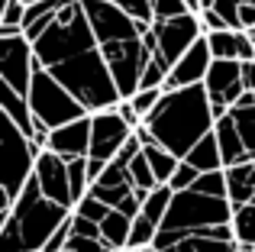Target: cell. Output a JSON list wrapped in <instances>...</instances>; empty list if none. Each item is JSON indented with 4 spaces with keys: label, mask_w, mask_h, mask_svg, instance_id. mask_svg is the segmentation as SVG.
I'll use <instances>...</instances> for the list:
<instances>
[{
    "label": "cell",
    "mask_w": 255,
    "mask_h": 252,
    "mask_svg": "<svg viewBox=\"0 0 255 252\" xmlns=\"http://www.w3.org/2000/svg\"><path fill=\"white\" fill-rule=\"evenodd\" d=\"M32 49H36V62L84 104L87 114L113 110L123 101L117 78L100 52L84 0H68L49 19L42 36L32 39Z\"/></svg>",
    "instance_id": "6da1fadb"
},
{
    "label": "cell",
    "mask_w": 255,
    "mask_h": 252,
    "mask_svg": "<svg viewBox=\"0 0 255 252\" xmlns=\"http://www.w3.org/2000/svg\"><path fill=\"white\" fill-rule=\"evenodd\" d=\"M158 252H243L233 233V204L226 194L200 188L174 191L168 217L155 236Z\"/></svg>",
    "instance_id": "7a4b0ae2"
},
{
    "label": "cell",
    "mask_w": 255,
    "mask_h": 252,
    "mask_svg": "<svg viewBox=\"0 0 255 252\" xmlns=\"http://www.w3.org/2000/svg\"><path fill=\"white\" fill-rule=\"evenodd\" d=\"M84 10L91 16L100 52H104L113 78H117V88L126 101V97H132L142 88L145 65L158 52L155 29H152V23L129 16L126 10H120L110 0H84Z\"/></svg>",
    "instance_id": "3957f363"
},
{
    "label": "cell",
    "mask_w": 255,
    "mask_h": 252,
    "mask_svg": "<svg viewBox=\"0 0 255 252\" xmlns=\"http://www.w3.org/2000/svg\"><path fill=\"white\" fill-rule=\"evenodd\" d=\"M142 126L149 129V136L158 145H165L178 158H187V152L207 132H213L217 114H213V104L207 97V88L204 84H194V88L165 91V97L142 120Z\"/></svg>",
    "instance_id": "277c9868"
},
{
    "label": "cell",
    "mask_w": 255,
    "mask_h": 252,
    "mask_svg": "<svg viewBox=\"0 0 255 252\" xmlns=\"http://www.w3.org/2000/svg\"><path fill=\"white\" fill-rule=\"evenodd\" d=\"M71 214L75 210L45 197L39 181L29 178L16 204L0 217V252H42L52 233L71 220Z\"/></svg>",
    "instance_id": "5b68a950"
},
{
    "label": "cell",
    "mask_w": 255,
    "mask_h": 252,
    "mask_svg": "<svg viewBox=\"0 0 255 252\" xmlns=\"http://www.w3.org/2000/svg\"><path fill=\"white\" fill-rule=\"evenodd\" d=\"M39 155H42V145H36L0 110V217L16 204L29 178L36 175Z\"/></svg>",
    "instance_id": "8992f818"
},
{
    "label": "cell",
    "mask_w": 255,
    "mask_h": 252,
    "mask_svg": "<svg viewBox=\"0 0 255 252\" xmlns=\"http://www.w3.org/2000/svg\"><path fill=\"white\" fill-rule=\"evenodd\" d=\"M29 107L36 114V120L49 129H58V126L71 123V120H81L87 117L84 104L65 88L58 78H52L42 65L36 62V75H32V88H29Z\"/></svg>",
    "instance_id": "52a82bcc"
},
{
    "label": "cell",
    "mask_w": 255,
    "mask_h": 252,
    "mask_svg": "<svg viewBox=\"0 0 255 252\" xmlns=\"http://www.w3.org/2000/svg\"><path fill=\"white\" fill-rule=\"evenodd\" d=\"M91 155H87V165H91V181H97L104 175V168L120 155L126 142L132 139V126L113 110H100V114H91Z\"/></svg>",
    "instance_id": "ba28073f"
},
{
    "label": "cell",
    "mask_w": 255,
    "mask_h": 252,
    "mask_svg": "<svg viewBox=\"0 0 255 252\" xmlns=\"http://www.w3.org/2000/svg\"><path fill=\"white\" fill-rule=\"evenodd\" d=\"M36 75V49L26 36H0V81L10 91L29 97Z\"/></svg>",
    "instance_id": "9c48e42d"
},
{
    "label": "cell",
    "mask_w": 255,
    "mask_h": 252,
    "mask_svg": "<svg viewBox=\"0 0 255 252\" xmlns=\"http://www.w3.org/2000/svg\"><path fill=\"white\" fill-rule=\"evenodd\" d=\"M204 88H207V97H210V104H213L217 120L226 117L246 94H249V91H246V81H243V62H233V58H213Z\"/></svg>",
    "instance_id": "30bf717a"
},
{
    "label": "cell",
    "mask_w": 255,
    "mask_h": 252,
    "mask_svg": "<svg viewBox=\"0 0 255 252\" xmlns=\"http://www.w3.org/2000/svg\"><path fill=\"white\" fill-rule=\"evenodd\" d=\"M158 39V55L165 58L168 65H174L204 32V23H200V13H184L178 19H162V23H152Z\"/></svg>",
    "instance_id": "8fae6325"
},
{
    "label": "cell",
    "mask_w": 255,
    "mask_h": 252,
    "mask_svg": "<svg viewBox=\"0 0 255 252\" xmlns=\"http://www.w3.org/2000/svg\"><path fill=\"white\" fill-rule=\"evenodd\" d=\"M210 65H213V52L207 36H200L178 62L171 65L168 71V81H165V91H178V88H194V84H204L207 75H210Z\"/></svg>",
    "instance_id": "7c38bea8"
},
{
    "label": "cell",
    "mask_w": 255,
    "mask_h": 252,
    "mask_svg": "<svg viewBox=\"0 0 255 252\" xmlns=\"http://www.w3.org/2000/svg\"><path fill=\"white\" fill-rule=\"evenodd\" d=\"M39 181V188H42L45 197H52L55 204H62V207L75 210V197H71V181H68V162H65L62 155H55L52 149H42V155H39L36 162V175H32Z\"/></svg>",
    "instance_id": "4fadbf2b"
},
{
    "label": "cell",
    "mask_w": 255,
    "mask_h": 252,
    "mask_svg": "<svg viewBox=\"0 0 255 252\" xmlns=\"http://www.w3.org/2000/svg\"><path fill=\"white\" fill-rule=\"evenodd\" d=\"M91 126H94L91 114L81 117V120H71V123L58 126V129H52L45 149H52L55 155H62L65 162L81 158V155H91Z\"/></svg>",
    "instance_id": "5bb4252c"
},
{
    "label": "cell",
    "mask_w": 255,
    "mask_h": 252,
    "mask_svg": "<svg viewBox=\"0 0 255 252\" xmlns=\"http://www.w3.org/2000/svg\"><path fill=\"white\" fill-rule=\"evenodd\" d=\"M213 132H217V139H220V152H223L226 168L243 165V162H249V158H252L249 149H246V142H243V136H239V126H236V120H233L230 114L220 117L217 126H213Z\"/></svg>",
    "instance_id": "9a60e30c"
},
{
    "label": "cell",
    "mask_w": 255,
    "mask_h": 252,
    "mask_svg": "<svg viewBox=\"0 0 255 252\" xmlns=\"http://www.w3.org/2000/svg\"><path fill=\"white\" fill-rule=\"evenodd\" d=\"M226 191H230L233 207H243V204L255 201V158L226 168Z\"/></svg>",
    "instance_id": "2e32d148"
},
{
    "label": "cell",
    "mask_w": 255,
    "mask_h": 252,
    "mask_svg": "<svg viewBox=\"0 0 255 252\" xmlns=\"http://www.w3.org/2000/svg\"><path fill=\"white\" fill-rule=\"evenodd\" d=\"M184 162H191L194 168L200 171V175H207V171H223L226 162H223V152H220V139L217 132H207L204 139H200L197 145H194L191 152H187Z\"/></svg>",
    "instance_id": "e0dca14e"
},
{
    "label": "cell",
    "mask_w": 255,
    "mask_h": 252,
    "mask_svg": "<svg viewBox=\"0 0 255 252\" xmlns=\"http://www.w3.org/2000/svg\"><path fill=\"white\" fill-rule=\"evenodd\" d=\"M129 230H132V217H126L123 210L113 207L110 217L100 223V240L107 243L110 252H126L129 249Z\"/></svg>",
    "instance_id": "ac0fdd59"
},
{
    "label": "cell",
    "mask_w": 255,
    "mask_h": 252,
    "mask_svg": "<svg viewBox=\"0 0 255 252\" xmlns=\"http://www.w3.org/2000/svg\"><path fill=\"white\" fill-rule=\"evenodd\" d=\"M142 155L149 158L158 184H168L174 178V171H178V165H181V158L174 155V152H168L165 145H158V142H142Z\"/></svg>",
    "instance_id": "d6986e66"
},
{
    "label": "cell",
    "mask_w": 255,
    "mask_h": 252,
    "mask_svg": "<svg viewBox=\"0 0 255 252\" xmlns=\"http://www.w3.org/2000/svg\"><path fill=\"white\" fill-rule=\"evenodd\" d=\"M230 117L236 120L239 136H243V142H246V149H249V155L255 158V94H246L243 101H239L236 107L230 110Z\"/></svg>",
    "instance_id": "ffe728a7"
},
{
    "label": "cell",
    "mask_w": 255,
    "mask_h": 252,
    "mask_svg": "<svg viewBox=\"0 0 255 252\" xmlns=\"http://www.w3.org/2000/svg\"><path fill=\"white\" fill-rule=\"evenodd\" d=\"M171 201H174V191H171V184H158L155 191H152L149 197L142 201V214L149 217L155 227H162V220L168 217V207H171Z\"/></svg>",
    "instance_id": "44dd1931"
},
{
    "label": "cell",
    "mask_w": 255,
    "mask_h": 252,
    "mask_svg": "<svg viewBox=\"0 0 255 252\" xmlns=\"http://www.w3.org/2000/svg\"><path fill=\"white\" fill-rule=\"evenodd\" d=\"M233 233L239 246H255V201L233 207Z\"/></svg>",
    "instance_id": "7402d4cb"
},
{
    "label": "cell",
    "mask_w": 255,
    "mask_h": 252,
    "mask_svg": "<svg viewBox=\"0 0 255 252\" xmlns=\"http://www.w3.org/2000/svg\"><path fill=\"white\" fill-rule=\"evenodd\" d=\"M23 0H0V36H23Z\"/></svg>",
    "instance_id": "603a6c76"
},
{
    "label": "cell",
    "mask_w": 255,
    "mask_h": 252,
    "mask_svg": "<svg viewBox=\"0 0 255 252\" xmlns=\"http://www.w3.org/2000/svg\"><path fill=\"white\" fill-rule=\"evenodd\" d=\"M68 181H71V197H75V207L78 201H84L87 191H91V165H87V155L81 158H71L68 162Z\"/></svg>",
    "instance_id": "cb8c5ba5"
},
{
    "label": "cell",
    "mask_w": 255,
    "mask_h": 252,
    "mask_svg": "<svg viewBox=\"0 0 255 252\" xmlns=\"http://www.w3.org/2000/svg\"><path fill=\"white\" fill-rule=\"evenodd\" d=\"M155 236H158V227L149 220L145 214H139L132 220V230H129V249H145V246H155Z\"/></svg>",
    "instance_id": "d4e9b609"
},
{
    "label": "cell",
    "mask_w": 255,
    "mask_h": 252,
    "mask_svg": "<svg viewBox=\"0 0 255 252\" xmlns=\"http://www.w3.org/2000/svg\"><path fill=\"white\" fill-rule=\"evenodd\" d=\"M162 97H165V88H139L136 94L126 97V101H132V107H136V110H139V117L145 120V117H149L152 110L158 107V101H162Z\"/></svg>",
    "instance_id": "484cf974"
},
{
    "label": "cell",
    "mask_w": 255,
    "mask_h": 252,
    "mask_svg": "<svg viewBox=\"0 0 255 252\" xmlns=\"http://www.w3.org/2000/svg\"><path fill=\"white\" fill-rule=\"evenodd\" d=\"M191 13V6L184 0H152V23H162V19H178Z\"/></svg>",
    "instance_id": "4316f807"
},
{
    "label": "cell",
    "mask_w": 255,
    "mask_h": 252,
    "mask_svg": "<svg viewBox=\"0 0 255 252\" xmlns=\"http://www.w3.org/2000/svg\"><path fill=\"white\" fill-rule=\"evenodd\" d=\"M110 204H104V201H97L94 194H87L84 201H78V207H75V214H81L87 217V220H94V223H104L107 217H110Z\"/></svg>",
    "instance_id": "83f0119b"
},
{
    "label": "cell",
    "mask_w": 255,
    "mask_h": 252,
    "mask_svg": "<svg viewBox=\"0 0 255 252\" xmlns=\"http://www.w3.org/2000/svg\"><path fill=\"white\" fill-rule=\"evenodd\" d=\"M197 178H200V171L194 168L191 162H184L181 158V165H178V171H174V178H171V191H187V188H194L197 184Z\"/></svg>",
    "instance_id": "f1b7e54d"
},
{
    "label": "cell",
    "mask_w": 255,
    "mask_h": 252,
    "mask_svg": "<svg viewBox=\"0 0 255 252\" xmlns=\"http://www.w3.org/2000/svg\"><path fill=\"white\" fill-rule=\"evenodd\" d=\"M110 3H117L120 10H126L142 23H152V0H110Z\"/></svg>",
    "instance_id": "f546056e"
},
{
    "label": "cell",
    "mask_w": 255,
    "mask_h": 252,
    "mask_svg": "<svg viewBox=\"0 0 255 252\" xmlns=\"http://www.w3.org/2000/svg\"><path fill=\"white\" fill-rule=\"evenodd\" d=\"M65 249H71V252H110L104 240H91V236H75V233H71V240H68V246H65Z\"/></svg>",
    "instance_id": "4dcf8cb0"
},
{
    "label": "cell",
    "mask_w": 255,
    "mask_h": 252,
    "mask_svg": "<svg viewBox=\"0 0 255 252\" xmlns=\"http://www.w3.org/2000/svg\"><path fill=\"white\" fill-rule=\"evenodd\" d=\"M243 3H255V0H217V3H213V10L226 19V26H230V29H236V10Z\"/></svg>",
    "instance_id": "1f68e13d"
},
{
    "label": "cell",
    "mask_w": 255,
    "mask_h": 252,
    "mask_svg": "<svg viewBox=\"0 0 255 252\" xmlns=\"http://www.w3.org/2000/svg\"><path fill=\"white\" fill-rule=\"evenodd\" d=\"M71 233L75 236H91V240H100V223L87 220L81 214H71Z\"/></svg>",
    "instance_id": "d6a6232c"
},
{
    "label": "cell",
    "mask_w": 255,
    "mask_h": 252,
    "mask_svg": "<svg viewBox=\"0 0 255 252\" xmlns=\"http://www.w3.org/2000/svg\"><path fill=\"white\" fill-rule=\"evenodd\" d=\"M68 240H71V220H68V223H62V227L52 233V240L45 243V249H42V252H62L65 246H68Z\"/></svg>",
    "instance_id": "836d02e7"
},
{
    "label": "cell",
    "mask_w": 255,
    "mask_h": 252,
    "mask_svg": "<svg viewBox=\"0 0 255 252\" xmlns=\"http://www.w3.org/2000/svg\"><path fill=\"white\" fill-rule=\"evenodd\" d=\"M200 23H204V32H220V29H230L226 26V19L220 16L213 6H207V10H200Z\"/></svg>",
    "instance_id": "e575fe53"
},
{
    "label": "cell",
    "mask_w": 255,
    "mask_h": 252,
    "mask_svg": "<svg viewBox=\"0 0 255 252\" xmlns=\"http://www.w3.org/2000/svg\"><path fill=\"white\" fill-rule=\"evenodd\" d=\"M117 114L123 117V120L129 123L132 129H139V126H142V117H139V110L132 107V101H120V104H117Z\"/></svg>",
    "instance_id": "d590c367"
},
{
    "label": "cell",
    "mask_w": 255,
    "mask_h": 252,
    "mask_svg": "<svg viewBox=\"0 0 255 252\" xmlns=\"http://www.w3.org/2000/svg\"><path fill=\"white\" fill-rule=\"evenodd\" d=\"M243 81H246V91L255 94V58L252 62H243Z\"/></svg>",
    "instance_id": "8d00e7d4"
},
{
    "label": "cell",
    "mask_w": 255,
    "mask_h": 252,
    "mask_svg": "<svg viewBox=\"0 0 255 252\" xmlns=\"http://www.w3.org/2000/svg\"><path fill=\"white\" fill-rule=\"evenodd\" d=\"M187 6H191V13H200V0H184Z\"/></svg>",
    "instance_id": "74e56055"
},
{
    "label": "cell",
    "mask_w": 255,
    "mask_h": 252,
    "mask_svg": "<svg viewBox=\"0 0 255 252\" xmlns=\"http://www.w3.org/2000/svg\"><path fill=\"white\" fill-rule=\"evenodd\" d=\"M217 0H200V10H207V6H213Z\"/></svg>",
    "instance_id": "f35d334b"
},
{
    "label": "cell",
    "mask_w": 255,
    "mask_h": 252,
    "mask_svg": "<svg viewBox=\"0 0 255 252\" xmlns=\"http://www.w3.org/2000/svg\"><path fill=\"white\" fill-rule=\"evenodd\" d=\"M23 3H26V6H32V3H39V0H23Z\"/></svg>",
    "instance_id": "ab89813d"
},
{
    "label": "cell",
    "mask_w": 255,
    "mask_h": 252,
    "mask_svg": "<svg viewBox=\"0 0 255 252\" xmlns=\"http://www.w3.org/2000/svg\"><path fill=\"white\" fill-rule=\"evenodd\" d=\"M243 252H255V246H243Z\"/></svg>",
    "instance_id": "60d3db41"
},
{
    "label": "cell",
    "mask_w": 255,
    "mask_h": 252,
    "mask_svg": "<svg viewBox=\"0 0 255 252\" xmlns=\"http://www.w3.org/2000/svg\"><path fill=\"white\" fill-rule=\"evenodd\" d=\"M62 252H71V249H62Z\"/></svg>",
    "instance_id": "b9f144b4"
},
{
    "label": "cell",
    "mask_w": 255,
    "mask_h": 252,
    "mask_svg": "<svg viewBox=\"0 0 255 252\" xmlns=\"http://www.w3.org/2000/svg\"><path fill=\"white\" fill-rule=\"evenodd\" d=\"M252 36H255V29H252Z\"/></svg>",
    "instance_id": "7bdbcfd3"
},
{
    "label": "cell",
    "mask_w": 255,
    "mask_h": 252,
    "mask_svg": "<svg viewBox=\"0 0 255 252\" xmlns=\"http://www.w3.org/2000/svg\"><path fill=\"white\" fill-rule=\"evenodd\" d=\"M252 39H255V36H252Z\"/></svg>",
    "instance_id": "ee69618b"
}]
</instances>
